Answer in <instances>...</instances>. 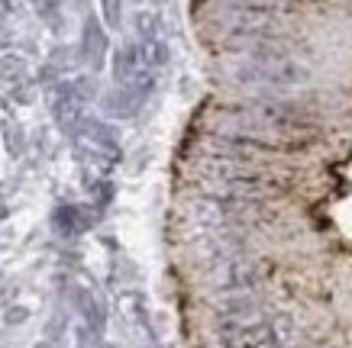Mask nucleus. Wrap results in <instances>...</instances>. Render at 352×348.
Here are the masks:
<instances>
[{"instance_id":"2","label":"nucleus","mask_w":352,"mask_h":348,"mask_svg":"<svg viewBox=\"0 0 352 348\" xmlns=\"http://www.w3.org/2000/svg\"><path fill=\"white\" fill-rule=\"evenodd\" d=\"M275 43H262V45H256V49H249L245 62L233 71V78L243 87L294 91V87H307L310 81H314V71H310L307 65Z\"/></svg>"},{"instance_id":"4","label":"nucleus","mask_w":352,"mask_h":348,"mask_svg":"<svg viewBox=\"0 0 352 348\" xmlns=\"http://www.w3.org/2000/svg\"><path fill=\"white\" fill-rule=\"evenodd\" d=\"M258 281H262V268H258L256 262H249L245 255L220 262L217 277H214V284L220 287V290H230V294H245V290H252Z\"/></svg>"},{"instance_id":"9","label":"nucleus","mask_w":352,"mask_h":348,"mask_svg":"<svg viewBox=\"0 0 352 348\" xmlns=\"http://www.w3.org/2000/svg\"><path fill=\"white\" fill-rule=\"evenodd\" d=\"M87 222L85 216H81V210L78 207H65V210L55 213V229L65 232V235H72V232H81Z\"/></svg>"},{"instance_id":"1","label":"nucleus","mask_w":352,"mask_h":348,"mask_svg":"<svg viewBox=\"0 0 352 348\" xmlns=\"http://www.w3.org/2000/svg\"><path fill=\"white\" fill-rule=\"evenodd\" d=\"M226 132L249 139L265 152H294L320 139V126L300 106L278 97H258L226 110Z\"/></svg>"},{"instance_id":"3","label":"nucleus","mask_w":352,"mask_h":348,"mask_svg":"<svg viewBox=\"0 0 352 348\" xmlns=\"http://www.w3.org/2000/svg\"><path fill=\"white\" fill-rule=\"evenodd\" d=\"M294 323L288 316H256V319H223L217 338L223 348H288Z\"/></svg>"},{"instance_id":"8","label":"nucleus","mask_w":352,"mask_h":348,"mask_svg":"<svg viewBox=\"0 0 352 348\" xmlns=\"http://www.w3.org/2000/svg\"><path fill=\"white\" fill-rule=\"evenodd\" d=\"M78 306H81V316L87 319V326L94 329V332H100V329H104V310H100V303H97L87 290H81V294H78Z\"/></svg>"},{"instance_id":"6","label":"nucleus","mask_w":352,"mask_h":348,"mask_svg":"<svg viewBox=\"0 0 352 348\" xmlns=\"http://www.w3.org/2000/svg\"><path fill=\"white\" fill-rule=\"evenodd\" d=\"M81 52H85V58H87L91 68H100V65H104V55H107V36H104V30H100V23L97 20H87Z\"/></svg>"},{"instance_id":"10","label":"nucleus","mask_w":352,"mask_h":348,"mask_svg":"<svg viewBox=\"0 0 352 348\" xmlns=\"http://www.w3.org/2000/svg\"><path fill=\"white\" fill-rule=\"evenodd\" d=\"M100 7H104V20L110 26H120V0H100Z\"/></svg>"},{"instance_id":"5","label":"nucleus","mask_w":352,"mask_h":348,"mask_svg":"<svg viewBox=\"0 0 352 348\" xmlns=\"http://www.w3.org/2000/svg\"><path fill=\"white\" fill-rule=\"evenodd\" d=\"M52 113L62 129H75L81 123V97L75 94V87H58L52 97Z\"/></svg>"},{"instance_id":"7","label":"nucleus","mask_w":352,"mask_h":348,"mask_svg":"<svg viewBox=\"0 0 352 348\" xmlns=\"http://www.w3.org/2000/svg\"><path fill=\"white\" fill-rule=\"evenodd\" d=\"M220 316L223 319H256V316H262V310H258V303L252 297L236 294L220 303Z\"/></svg>"},{"instance_id":"11","label":"nucleus","mask_w":352,"mask_h":348,"mask_svg":"<svg viewBox=\"0 0 352 348\" xmlns=\"http://www.w3.org/2000/svg\"><path fill=\"white\" fill-rule=\"evenodd\" d=\"M32 348H58V345H52V342H36Z\"/></svg>"}]
</instances>
